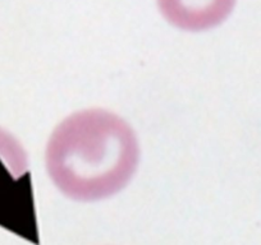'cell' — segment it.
I'll return each instance as SVG.
<instances>
[{
  "label": "cell",
  "mask_w": 261,
  "mask_h": 245,
  "mask_svg": "<svg viewBox=\"0 0 261 245\" xmlns=\"http://www.w3.org/2000/svg\"><path fill=\"white\" fill-rule=\"evenodd\" d=\"M236 0H158V7L169 23L186 31H204L222 23Z\"/></svg>",
  "instance_id": "obj_2"
},
{
  "label": "cell",
  "mask_w": 261,
  "mask_h": 245,
  "mask_svg": "<svg viewBox=\"0 0 261 245\" xmlns=\"http://www.w3.org/2000/svg\"><path fill=\"white\" fill-rule=\"evenodd\" d=\"M140 162L132 127L104 109H86L55 127L45 149L53 184L77 202L107 199L128 186Z\"/></svg>",
  "instance_id": "obj_1"
}]
</instances>
